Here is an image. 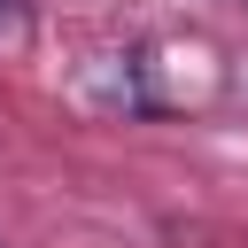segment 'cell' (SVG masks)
Listing matches in <instances>:
<instances>
[{"label":"cell","mask_w":248,"mask_h":248,"mask_svg":"<svg viewBox=\"0 0 248 248\" xmlns=\"http://www.w3.org/2000/svg\"><path fill=\"white\" fill-rule=\"evenodd\" d=\"M39 39V8L31 0H0V62H23Z\"/></svg>","instance_id":"obj_2"},{"label":"cell","mask_w":248,"mask_h":248,"mask_svg":"<svg viewBox=\"0 0 248 248\" xmlns=\"http://www.w3.org/2000/svg\"><path fill=\"white\" fill-rule=\"evenodd\" d=\"M232 70L194 31H155L132 46H101L85 62V93L108 116H209L225 101Z\"/></svg>","instance_id":"obj_1"}]
</instances>
